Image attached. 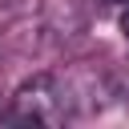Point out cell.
<instances>
[{"label": "cell", "mask_w": 129, "mask_h": 129, "mask_svg": "<svg viewBox=\"0 0 129 129\" xmlns=\"http://www.w3.org/2000/svg\"><path fill=\"white\" fill-rule=\"evenodd\" d=\"M93 4H101V8H117V4H121V8H125L129 0H93Z\"/></svg>", "instance_id": "cell-3"}, {"label": "cell", "mask_w": 129, "mask_h": 129, "mask_svg": "<svg viewBox=\"0 0 129 129\" xmlns=\"http://www.w3.org/2000/svg\"><path fill=\"white\" fill-rule=\"evenodd\" d=\"M4 121H16V125H60L64 121V93H60L56 77H48V73L28 77L16 89L12 109L4 113Z\"/></svg>", "instance_id": "cell-1"}, {"label": "cell", "mask_w": 129, "mask_h": 129, "mask_svg": "<svg viewBox=\"0 0 129 129\" xmlns=\"http://www.w3.org/2000/svg\"><path fill=\"white\" fill-rule=\"evenodd\" d=\"M121 32H125V40H129V4L121 8Z\"/></svg>", "instance_id": "cell-2"}]
</instances>
